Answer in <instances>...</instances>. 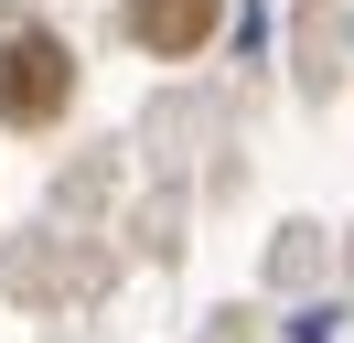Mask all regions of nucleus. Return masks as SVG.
Returning <instances> with one entry per match:
<instances>
[{
    "mask_svg": "<svg viewBox=\"0 0 354 343\" xmlns=\"http://www.w3.org/2000/svg\"><path fill=\"white\" fill-rule=\"evenodd\" d=\"M225 0H129V33L151 43V54H194V43H215Z\"/></svg>",
    "mask_w": 354,
    "mask_h": 343,
    "instance_id": "nucleus-2",
    "label": "nucleus"
},
{
    "mask_svg": "<svg viewBox=\"0 0 354 343\" xmlns=\"http://www.w3.org/2000/svg\"><path fill=\"white\" fill-rule=\"evenodd\" d=\"M65 97H75L65 43H54V33H0V118H11V129H44V118H65Z\"/></svg>",
    "mask_w": 354,
    "mask_h": 343,
    "instance_id": "nucleus-1",
    "label": "nucleus"
}]
</instances>
